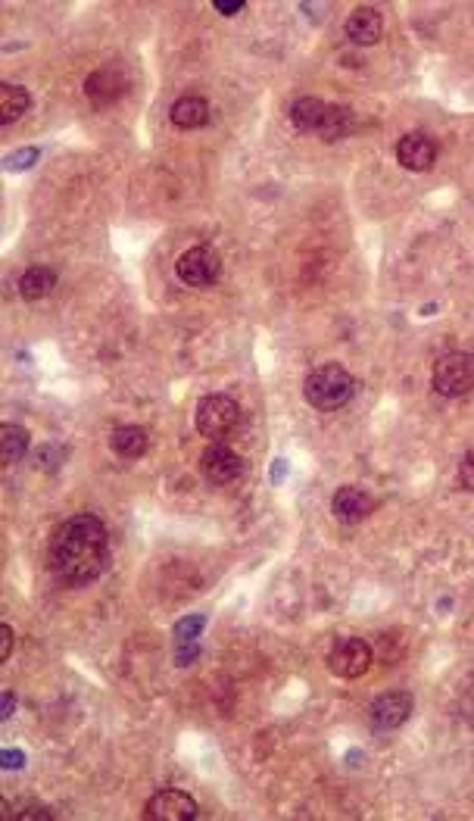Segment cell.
<instances>
[{"mask_svg":"<svg viewBox=\"0 0 474 821\" xmlns=\"http://www.w3.org/2000/svg\"><path fill=\"white\" fill-rule=\"evenodd\" d=\"M47 566L66 587H82L97 581L110 566L107 525L97 516L66 519L47 547Z\"/></svg>","mask_w":474,"mask_h":821,"instance_id":"6da1fadb","label":"cell"},{"mask_svg":"<svg viewBox=\"0 0 474 821\" xmlns=\"http://www.w3.org/2000/svg\"><path fill=\"white\" fill-rule=\"evenodd\" d=\"M303 394L309 406L322 409V413H334V409L347 406L356 394V378L337 363H325L312 369L303 381Z\"/></svg>","mask_w":474,"mask_h":821,"instance_id":"7a4b0ae2","label":"cell"},{"mask_svg":"<svg viewBox=\"0 0 474 821\" xmlns=\"http://www.w3.org/2000/svg\"><path fill=\"white\" fill-rule=\"evenodd\" d=\"M197 431L209 441H222L228 434L241 425V406H237L234 397L225 394H209L197 403Z\"/></svg>","mask_w":474,"mask_h":821,"instance_id":"3957f363","label":"cell"},{"mask_svg":"<svg viewBox=\"0 0 474 821\" xmlns=\"http://www.w3.org/2000/svg\"><path fill=\"white\" fill-rule=\"evenodd\" d=\"M431 381L437 394L443 397H465L474 388V353H465V350L443 353L434 363Z\"/></svg>","mask_w":474,"mask_h":821,"instance_id":"277c9868","label":"cell"},{"mask_svg":"<svg viewBox=\"0 0 474 821\" xmlns=\"http://www.w3.org/2000/svg\"><path fill=\"white\" fill-rule=\"evenodd\" d=\"M219 272H222V256L206 244H197L178 256V278L191 288H209L219 278Z\"/></svg>","mask_w":474,"mask_h":821,"instance_id":"5b68a950","label":"cell"},{"mask_svg":"<svg viewBox=\"0 0 474 821\" xmlns=\"http://www.w3.org/2000/svg\"><path fill=\"white\" fill-rule=\"evenodd\" d=\"M328 669L337 678H344V681L362 678L368 669H372V650H368V644H365V640H359V637L337 640L331 656H328Z\"/></svg>","mask_w":474,"mask_h":821,"instance_id":"8992f818","label":"cell"},{"mask_svg":"<svg viewBox=\"0 0 474 821\" xmlns=\"http://www.w3.org/2000/svg\"><path fill=\"white\" fill-rule=\"evenodd\" d=\"M197 815H200V806L184 790H160L144 806L147 821H194Z\"/></svg>","mask_w":474,"mask_h":821,"instance_id":"52a82bcc","label":"cell"},{"mask_svg":"<svg viewBox=\"0 0 474 821\" xmlns=\"http://www.w3.org/2000/svg\"><path fill=\"white\" fill-rule=\"evenodd\" d=\"M200 469L213 484H231V481H237L244 475V459H241V453H234L228 444L216 441L213 447H206V453L200 456Z\"/></svg>","mask_w":474,"mask_h":821,"instance_id":"ba28073f","label":"cell"},{"mask_svg":"<svg viewBox=\"0 0 474 821\" xmlns=\"http://www.w3.org/2000/svg\"><path fill=\"white\" fill-rule=\"evenodd\" d=\"M372 509H375L372 494H368L365 487H356V484L340 487V491L334 494V500H331V512H334V519L340 525H359V522H365L368 516H372Z\"/></svg>","mask_w":474,"mask_h":821,"instance_id":"9c48e42d","label":"cell"},{"mask_svg":"<svg viewBox=\"0 0 474 821\" xmlns=\"http://www.w3.org/2000/svg\"><path fill=\"white\" fill-rule=\"evenodd\" d=\"M412 694H406V690H390V694H381L375 703H372V725L381 728V731H393V728H400L409 722V715H412Z\"/></svg>","mask_w":474,"mask_h":821,"instance_id":"30bf717a","label":"cell"},{"mask_svg":"<svg viewBox=\"0 0 474 821\" xmlns=\"http://www.w3.org/2000/svg\"><path fill=\"white\" fill-rule=\"evenodd\" d=\"M437 160V141L425 132H409L397 144V163L409 172H428Z\"/></svg>","mask_w":474,"mask_h":821,"instance_id":"8fae6325","label":"cell"},{"mask_svg":"<svg viewBox=\"0 0 474 821\" xmlns=\"http://www.w3.org/2000/svg\"><path fill=\"white\" fill-rule=\"evenodd\" d=\"M206 628V615H184L175 622V665H191L200 656V634Z\"/></svg>","mask_w":474,"mask_h":821,"instance_id":"7c38bea8","label":"cell"},{"mask_svg":"<svg viewBox=\"0 0 474 821\" xmlns=\"http://www.w3.org/2000/svg\"><path fill=\"white\" fill-rule=\"evenodd\" d=\"M344 32H347V38H350L353 44H359V47H372V44H378L381 35H384V19H381V13L372 10V7H359V10H353V13L347 16Z\"/></svg>","mask_w":474,"mask_h":821,"instance_id":"4fadbf2b","label":"cell"},{"mask_svg":"<svg viewBox=\"0 0 474 821\" xmlns=\"http://www.w3.org/2000/svg\"><path fill=\"white\" fill-rule=\"evenodd\" d=\"M85 94H88L91 104L100 110V107H110V104H116V100L125 94V85H122V79H119V75H116L113 69H97V72H91V75H88V82H85Z\"/></svg>","mask_w":474,"mask_h":821,"instance_id":"5bb4252c","label":"cell"},{"mask_svg":"<svg viewBox=\"0 0 474 821\" xmlns=\"http://www.w3.org/2000/svg\"><path fill=\"white\" fill-rule=\"evenodd\" d=\"M147 431L141 425H119L110 434V447L119 459H141L147 453Z\"/></svg>","mask_w":474,"mask_h":821,"instance_id":"9a60e30c","label":"cell"},{"mask_svg":"<svg viewBox=\"0 0 474 821\" xmlns=\"http://www.w3.org/2000/svg\"><path fill=\"white\" fill-rule=\"evenodd\" d=\"M172 122L178 125V128H200V125H206L209 122V104H206V97H194V94H188V97H181V100H175V107H172Z\"/></svg>","mask_w":474,"mask_h":821,"instance_id":"2e32d148","label":"cell"},{"mask_svg":"<svg viewBox=\"0 0 474 821\" xmlns=\"http://www.w3.org/2000/svg\"><path fill=\"white\" fill-rule=\"evenodd\" d=\"M29 438L32 434L25 431L22 425H0V459H4V466H16L19 459H25V450H29Z\"/></svg>","mask_w":474,"mask_h":821,"instance_id":"e0dca14e","label":"cell"},{"mask_svg":"<svg viewBox=\"0 0 474 821\" xmlns=\"http://www.w3.org/2000/svg\"><path fill=\"white\" fill-rule=\"evenodd\" d=\"M32 107V94L22 85H4L0 88V125H13L19 116H25Z\"/></svg>","mask_w":474,"mask_h":821,"instance_id":"ac0fdd59","label":"cell"},{"mask_svg":"<svg viewBox=\"0 0 474 821\" xmlns=\"http://www.w3.org/2000/svg\"><path fill=\"white\" fill-rule=\"evenodd\" d=\"M57 288V272L54 269H47V266H35L29 272H22L19 278V294L22 300H41L47 297L50 291Z\"/></svg>","mask_w":474,"mask_h":821,"instance_id":"d6986e66","label":"cell"},{"mask_svg":"<svg viewBox=\"0 0 474 821\" xmlns=\"http://www.w3.org/2000/svg\"><path fill=\"white\" fill-rule=\"evenodd\" d=\"M328 113V104L319 97H300L294 100L291 107V122L300 128V132H319V125Z\"/></svg>","mask_w":474,"mask_h":821,"instance_id":"ffe728a7","label":"cell"},{"mask_svg":"<svg viewBox=\"0 0 474 821\" xmlns=\"http://www.w3.org/2000/svg\"><path fill=\"white\" fill-rule=\"evenodd\" d=\"M350 125H353V110L350 107H344V104H328V113H325V119H322V125H319V135L322 141H340L344 138L347 132H350Z\"/></svg>","mask_w":474,"mask_h":821,"instance_id":"44dd1931","label":"cell"},{"mask_svg":"<svg viewBox=\"0 0 474 821\" xmlns=\"http://www.w3.org/2000/svg\"><path fill=\"white\" fill-rule=\"evenodd\" d=\"M38 163V147H22L16 153L7 157V169L10 172H22V169H32Z\"/></svg>","mask_w":474,"mask_h":821,"instance_id":"7402d4cb","label":"cell"},{"mask_svg":"<svg viewBox=\"0 0 474 821\" xmlns=\"http://www.w3.org/2000/svg\"><path fill=\"white\" fill-rule=\"evenodd\" d=\"M459 481H462L465 491L474 494V450H468V453L462 456V463H459Z\"/></svg>","mask_w":474,"mask_h":821,"instance_id":"603a6c76","label":"cell"},{"mask_svg":"<svg viewBox=\"0 0 474 821\" xmlns=\"http://www.w3.org/2000/svg\"><path fill=\"white\" fill-rule=\"evenodd\" d=\"M0 765H4L7 772H16V768L25 765V753H19V750H4V753H0Z\"/></svg>","mask_w":474,"mask_h":821,"instance_id":"cb8c5ba5","label":"cell"},{"mask_svg":"<svg viewBox=\"0 0 474 821\" xmlns=\"http://www.w3.org/2000/svg\"><path fill=\"white\" fill-rule=\"evenodd\" d=\"M213 7H216L222 16H234V13H241L247 4H244V0H213Z\"/></svg>","mask_w":474,"mask_h":821,"instance_id":"d4e9b609","label":"cell"},{"mask_svg":"<svg viewBox=\"0 0 474 821\" xmlns=\"http://www.w3.org/2000/svg\"><path fill=\"white\" fill-rule=\"evenodd\" d=\"M0 640H4V647H0V662H7L13 653V628L10 625H0Z\"/></svg>","mask_w":474,"mask_h":821,"instance_id":"484cf974","label":"cell"},{"mask_svg":"<svg viewBox=\"0 0 474 821\" xmlns=\"http://www.w3.org/2000/svg\"><path fill=\"white\" fill-rule=\"evenodd\" d=\"M19 818H22V821H32V818L50 821V818H54V809H44V806H32V809H25V812H22Z\"/></svg>","mask_w":474,"mask_h":821,"instance_id":"4316f807","label":"cell"},{"mask_svg":"<svg viewBox=\"0 0 474 821\" xmlns=\"http://www.w3.org/2000/svg\"><path fill=\"white\" fill-rule=\"evenodd\" d=\"M13 709H16V697L10 694V690H4V706H0V718L7 722V718L13 715Z\"/></svg>","mask_w":474,"mask_h":821,"instance_id":"83f0119b","label":"cell"},{"mask_svg":"<svg viewBox=\"0 0 474 821\" xmlns=\"http://www.w3.org/2000/svg\"><path fill=\"white\" fill-rule=\"evenodd\" d=\"M284 472H287V463H284V459H278V463L272 466V481H281Z\"/></svg>","mask_w":474,"mask_h":821,"instance_id":"f1b7e54d","label":"cell"}]
</instances>
